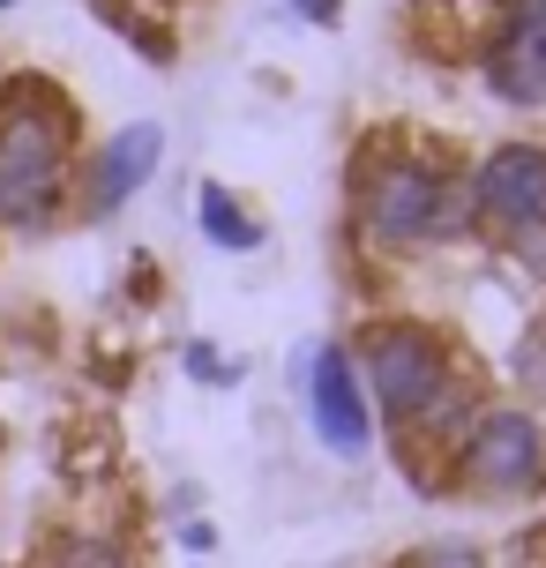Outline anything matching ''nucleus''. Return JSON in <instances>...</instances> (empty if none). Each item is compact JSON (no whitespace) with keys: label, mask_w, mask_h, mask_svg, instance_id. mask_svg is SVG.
Here are the masks:
<instances>
[{"label":"nucleus","mask_w":546,"mask_h":568,"mask_svg":"<svg viewBox=\"0 0 546 568\" xmlns=\"http://www.w3.org/2000/svg\"><path fill=\"white\" fill-rule=\"evenodd\" d=\"M345 232L367 262H412L449 240H472V202H464V165L449 150L404 135L360 142L345 172Z\"/></svg>","instance_id":"nucleus-1"},{"label":"nucleus","mask_w":546,"mask_h":568,"mask_svg":"<svg viewBox=\"0 0 546 568\" xmlns=\"http://www.w3.org/2000/svg\"><path fill=\"white\" fill-rule=\"evenodd\" d=\"M83 120L53 75L0 83V240H53L75 217V165Z\"/></svg>","instance_id":"nucleus-2"},{"label":"nucleus","mask_w":546,"mask_h":568,"mask_svg":"<svg viewBox=\"0 0 546 568\" xmlns=\"http://www.w3.org/2000/svg\"><path fill=\"white\" fill-rule=\"evenodd\" d=\"M345 344H352V367H360V389L374 404L382 442H404L427 419V404L464 374L457 344L442 337L427 314H367Z\"/></svg>","instance_id":"nucleus-3"},{"label":"nucleus","mask_w":546,"mask_h":568,"mask_svg":"<svg viewBox=\"0 0 546 568\" xmlns=\"http://www.w3.org/2000/svg\"><path fill=\"white\" fill-rule=\"evenodd\" d=\"M442 486L464 501H494L517 509L546 494V412L524 397H494L479 426L464 434V449L442 464Z\"/></svg>","instance_id":"nucleus-4"},{"label":"nucleus","mask_w":546,"mask_h":568,"mask_svg":"<svg viewBox=\"0 0 546 568\" xmlns=\"http://www.w3.org/2000/svg\"><path fill=\"white\" fill-rule=\"evenodd\" d=\"M285 382H292V397H300V419H307V434H315V449H330L337 464H360V456L382 442L374 404H367V389H360V367H352L345 337L292 344Z\"/></svg>","instance_id":"nucleus-5"},{"label":"nucleus","mask_w":546,"mask_h":568,"mask_svg":"<svg viewBox=\"0 0 546 568\" xmlns=\"http://www.w3.org/2000/svg\"><path fill=\"white\" fill-rule=\"evenodd\" d=\"M464 202H472V240H517L524 225H539L546 217V142L532 135H509L494 142L487 158H472L464 165Z\"/></svg>","instance_id":"nucleus-6"},{"label":"nucleus","mask_w":546,"mask_h":568,"mask_svg":"<svg viewBox=\"0 0 546 568\" xmlns=\"http://www.w3.org/2000/svg\"><path fill=\"white\" fill-rule=\"evenodd\" d=\"M158 165H165V128H158V120L113 128V135L98 142V150H83V165H75V217H83V225L120 217V210L158 180Z\"/></svg>","instance_id":"nucleus-7"},{"label":"nucleus","mask_w":546,"mask_h":568,"mask_svg":"<svg viewBox=\"0 0 546 568\" xmlns=\"http://www.w3.org/2000/svg\"><path fill=\"white\" fill-rule=\"evenodd\" d=\"M479 83L517 113L546 105V0H509L502 8V23L479 38Z\"/></svg>","instance_id":"nucleus-8"},{"label":"nucleus","mask_w":546,"mask_h":568,"mask_svg":"<svg viewBox=\"0 0 546 568\" xmlns=\"http://www.w3.org/2000/svg\"><path fill=\"white\" fill-rule=\"evenodd\" d=\"M487 404H494V389H487V382H479L472 367H464L457 382H449V389H442V397L427 404V419L412 426L404 442H390V449H397L404 464L419 471V486H434V471H442V464H449V456L464 449V434L479 426V412H487Z\"/></svg>","instance_id":"nucleus-9"},{"label":"nucleus","mask_w":546,"mask_h":568,"mask_svg":"<svg viewBox=\"0 0 546 568\" xmlns=\"http://www.w3.org/2000/svg\"><path fill=\"white\" fill-rule=\"evenodd\" d=\"M195 232L218 255H255L262 240H270L262 217H255V202H240L225 180H195Z\"/></svg>","instance_id":"nucleus-10"},{"label":"nucleus","mask_w":546,"mask_h":568,"mask_svg":"<svg viewBox=\"0 0 546 568\" xmlns=\"http://www.w3.org/2000/svg\"><path fill=\"white\" fill-rule=\"evenodd\" d=\"M46 568H143V554L120 539V531H60Z\"/></svg>","instance_id":"nucleus-11"},{"label":"nucleus","mask_w":546,"mask_h":568,"mask_svg":"<svg viewBox=\"0 0 546 568\" xmlns=\"http://www.w3.org/2000/svg\"><path fill=\"white\" fill-rule=\"evenodd\" d=\"M180 374H188L195 389H240V359H232L218 337H188L180 344Z\"/></svg>","instance_id":"nucleus-12"},{"label":"nucleus","mask_w":546,"mask_h":568,"mask_svg":"<svg viewBox=\"0 0 546 568\" xmlns=\"http://www.w3.org/2000/svg\"><path fill=\"white\" fill-rule=\"evenodd\" d=\"M494 255L509 262V270H524V277H532V284H539V292H546V217H539V225H524L517 240H502Z\"/></svg>","instance_id":"nucleus-13"},{"label":"nucleus","mask_w":546,"mask_h":568,"mask_svg":"<svg viewBox=\"0 0 546 568\" xmlns=\"http://www.w3.org/2000/svg\"><path fill=\"white\" fill-rule=\"evenodd\" d=\"M404 568H487V554H479V546H464V539H434V546H419Z\"/></svg>","instance_id":"nucleus-14"},{"label":"nucleus","mask_w":546,"mask_h":568,"mask_svg":"<svg viewBox=\"0 0 546 568\" xmlns=\"http://www.w3.org/2000/svg\"><path fill=\"white\" fill-rule=\"evenodd\" d=\"M173 539H180V554H195V561H202V554H218V524H210V516H180Z\"/></svg>","instance_id":"nucleus-15"},{"label":"nucleus","mask_w":546,"mask_h":568,"mask_svg":"<svg viewBox=\"0 0 546 568\" xmlns=\"http://www.w3.org/2000/svg\"><path fill=\"white\" fill-rule=\"evenodd\" d=\"M292 23H315V30H337L345 23V0H285Z\"/></svg>","instance_id":"nucleus-16"},{"label":"nucleus","mask_w":546,"mask_h":568,"mask_svg":"<svg viewBox=\"0 0 546 568\" xmlns=\"http://www.w3.org/2000/svg\"><path fill=\"white\" fill-rule=\"evenodd\" d=\"M8 8H16V0H0V16H8Z\"/></svg>","instance_id":"nucleus-17"},{"label":"nucleus","mask_w":546,"mask_h":568,"mask_svg":"<svg viewBox=\"0 0 546 568\" xmlns=\"http://www.w3.org/2000/svg\"><path fill=\"white\" fill-rule=\"evenodd\" d=\"M0 442H8V434H0Z\"/></svg>","instance_id":"nucleus-18"},{"label":"nucleus","mask_w":546,"mask_h":568,"mask_svg":"<svg viewBox=\"0 0 546 568\" xmlns=\"http://www.w3.org/2000/svg\"><path fill=\"white\" fill-rule=\"evenodd\" d=\"M539 337H546V329H539Z\"/></svg>","instance_id":"nucleus-19"}]
</instances>
